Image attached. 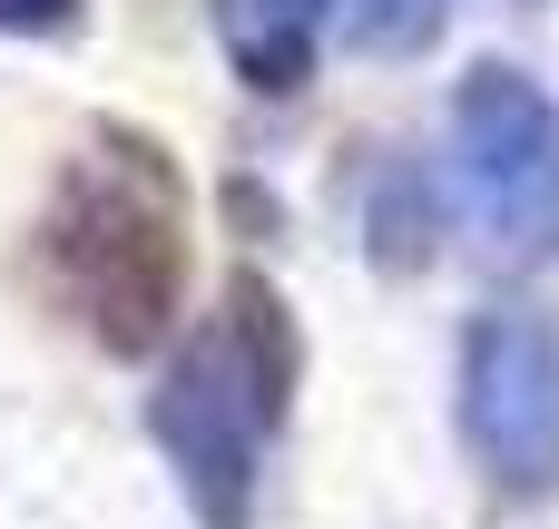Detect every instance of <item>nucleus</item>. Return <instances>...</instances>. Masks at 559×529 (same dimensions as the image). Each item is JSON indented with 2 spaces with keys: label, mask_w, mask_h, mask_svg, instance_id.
Returning a JSON list of instances; mask_svg holds the SVG:
<instances>
[{
  "label": "nucleus",
  "mask_w": 559,
  "mask_h": 529,
  "mask_svg": "<svg viewBox=\"0 0 559 529\" xmlns=\"http://www.w3.org/2000/svg\"><path fill=\"white\" fill-rule=\"evenodd\" d=\"M432 187H423V167L413 157H393V147H373L364 157V245L403 275V265H423L432 255Z\"/></svg>",
  "instance_id": "nucleus-6"
},
{
  "label": "nucleus",
  "mask_w": 559,
  "mask_h": 529,
  "mask_svg": "<svg viewBox=\"0 0 559 529\" xmlns=\"http://www.w3.org/2000/svg\"><path fill=\"white\" fill-rule=\"evenodd\" d=\"M187 167L157 128L88 118L39 206V275L98 353H157L187 314Z\"/></svg>",
  "instance_id": "nucleus-1"
},
{
  "label": "nucleus",
  "mask_w": 559,
  "mask_h": 529,
  "mask_svg": "<svg viewBox=\"0 0 559 529\" xmlns=\"http://www.w3.org/2000/svg\"><path fill=\"white\" fill-rule=\"evenodd\" d=\"M295 373H305V334H295L285 294L255 265H236L216 285L206 324L177 344V363L147 393V432H157L197 529H255L265 452L295 412Z\"/></svg>",
  "instance_id": "nucleus-2"
},
{
  "label": "nucleus",
  "mask_w": 559,
  "mask_h": 529,
  "mask_svg": "<svg viewBox=\"0 0 559 529\" xmlns=\"http://www.w3.org/2000/svg\"><path fill=\"white\" fill-rule=\"evenodd\" d=\"M334 0H216V49L255 98H295L314 79V39H324Z\"/></svg>",
  "instance_id": "nucleus-5"
},
{
  "label": "nucleus",
  "mask_w": 559,
  "mask_h": 529,
  "mask_svg": "<svg viewBox=\"0 0 559 529\" xmlns=\"http://www.w3.org/2000/svg\"><path fill=\"white\" fill-rule=\"evenodd\" d=\"M88 0H0V39H79Z\"/></svg>",
  "instance_id": "nucleus-8"
},
{
  "label": "nucleus",
  "mask_w": 559,
  "mask_h": 529,
  "mask_svg": "<svg viewBox=\"0 0 559 529\" xmlns=\"http://www.w3.org/2000/svg\"><path fill=\"white\" fill-rule=\"evenodd\" d=\"M442 20H452V0H354V49L413 59V49L442 39Z\"/></svg>",
  "instance_id": "nucleus-7"
},
{
  "label": "nucleus",
  "mask_w": 559,
  "mask_h": 529,
  "mask_svg": "<svg viewBox=\"0 0 559 529\" xmlns=\"http://www.w3.org/2000/svg\"><path fill=\"white\" fill-rule=\"evenodd\" d=\"M452 177L472 226L511 265H559V98L511 69L472 59L452 88Z\"/></svg>",
  "instance_id": "nucleus-3"
},
{
  "label": "nucleus",
  "mask_w": 559,
  "mask_h": 529,
  "mask_svg": "<svg viewBox=\"0 0 559 529\" xmlns=\"http://www.w3.org/2000/svg\"><path fill=\"white\" fill-rule=\"evenodd\" d=\"M462 452L491 491L550 501L559 491V324L531 304H481L462 324Z\"/></svg>",
  "instance_id": "nucleus-4"
}]
</instances>
